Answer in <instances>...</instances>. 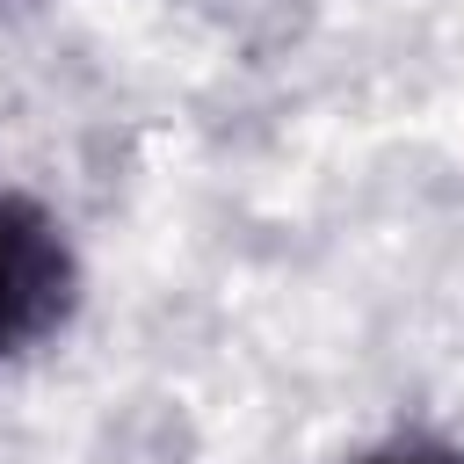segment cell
Listing matches in <instances>:
<instances>
[{
	"mask_svg": "<svg viewBox=\"0 0 464 464\" xmlns=\"http://www.w3.org/2000/svg\"><path fill=\"white\" fill-rule=\"evenodd\" d=\"M362 464H464V450H450V442H399V450H377Z\"/></svg>",
	"mask_w": 464,
	"mask_h": 464,
	"instance_id": "obj_2",
	"label": "cell"
},
{
	"mask_svg": "<svg viewBox=\"0 0 464 464\" xmlns=\"http://www.w3.org/2000/svg\"><path fill=\"white\" fill-rule=\"evenodd\" d=\"M80 297V261L58 218L29 196H0V355L58 334Z\"/></svg>",
	"mask_w": 464,
	"mask_h": 464,
	"instance_id": "obj_1",
	"label": "cell"
}]
</instances>
